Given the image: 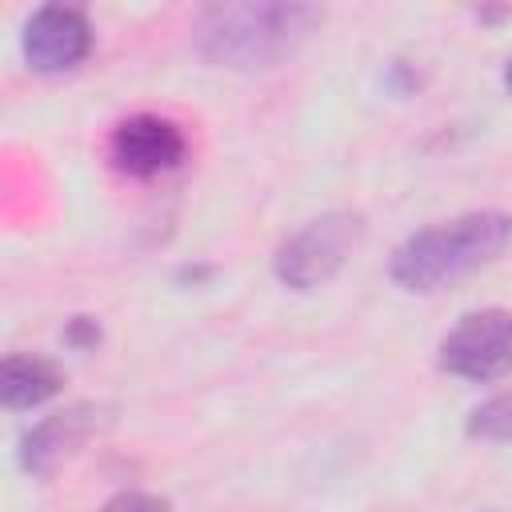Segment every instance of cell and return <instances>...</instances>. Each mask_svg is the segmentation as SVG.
Here are the masks:
<instances>
[{"mask_svg":"<svg viewBox=\"0 0 512 512\" xmlns=\"http://www.w3.org/2000/svg\"><path fill=\"white\" fill-rule=\"evenodd\" d=\"M324 8L300 0H240L212 4L192 24L196 52L232 72H268L292 60L320 28Z\"/></svg>","mask_w":512,"mask_h":512,"instance_id":"obj_1","label":"cell"},{"mask_svg":"<svg viewBox=\"0 0 512 512\" xmlns=\"http://www.w3.org/2000/svg\"><path fill=\"white\" fill-rule=\"evenodd\" d=\"M512 244V216L508 212H464L456 220L432 224L412 232L392 252V280L404 292H436L484 264H492Z\"/></svg>","mask_w":512,"mask_h":512,"instance_id":"obj_2","label":"cell"},{"mask_svg":"<svg viewBox=\"0 0 512 512\" xmlns=\"http://www.w3.org/2000/svg\"><path fill=\"white\" fill-rule=\"evenodd\" d=\"M360 240H364L360 212H324L276 248L272 272L280 284H288L296 292H312V288L328 284L348 264V256L360 248Z\"/></svg>","mask_w":512,"mask_h":512,"instance_id":"obj_3","label":"cell"},{"mask_svg":"<svg viewBox=\"0 0 512 512\" xmlns=\"http://www.w3.org/2000/svg\"><path fill=\"white\" fill-rule=\"evenodd\" d=\"M440 368L460 380H500L512 372V312L480 308L440 340Z\"/></svg>","mask_w":512,"mask_h":512,"instance_id":"obj_4","label":"cell"},{"mask_svg":"<svg viewBox=\"0 0 512 512\" xmlns=\"http://www.w3.org/2000/svg\"><path fill=\"white\" fill-rule=\"evenodd\" d=\"M112 416H116V408L112 404H96V400H80V404H68L60 412L44 416L40 424H32L20 436V468L32 472V476L56 472L92 436H100L112 424Z\"/></svg>","mask_w":512,"mask_h":512,"instance_id":"obj_5","label":"cell"},{"mask_svg":"<svg viewBox=\"0 0 512 512\" xmlns=\"http://www.w3.org/2000/svg\"><path fill=\"white\" fill-rule=\"evenodd\" d=\"M24 60L40 76L76 68L92 52V24L72 4H44L24 24Z\"/></svg>","mask_w":512,"mask_h":512,"instance_id":"obj_6","label":"cell"},{"mask_svg":"<svg viewBox=\"0 0 512 512\" xmlns=\"http://www.w3.org/2000/svg\"><path fill=\"white\" fill-rule=\"evenodd\" d=\"M108 156L124 176L152 180V176H164L184 164L188 140H184L180 124L144 112V116H128L124 124H116V132L108 140Z\"/></svg>","mask_w":512,"mask_h":512,"instance_id":"obj_7","label":"cell"},{"mask_svg":"<svg viewBox=\"0 0 512 512\" xmlns=\"http://www.w3.org/2000/svg\"><path fill=\"white\" fill-rule=\"evenodd\" d=\"M60 384H64L60 368L44 356H8L0 364V400L12 412H24V408L52 400L60 392Z\"/></svg>","mask_w":512,"mask_h":512,"instance_id":"obj_8","label":"cell"},{"mask_svg":"<svg viewBox=\"0 0 512 512\" xmlns=\"http://www.w3.org/2000/svg\"><path fill=\"white\" fill-rule=\"evenodd\" d=\"M468 436H480V440H512V392H500V396L484 400L480 408H472Z\"/></svg>","mask_w":512,"mask_h":512,"instance_id":"obj_9","label":"cell"},{"mask_svg":"<svg viewBox=\"0 0 512 512\" xmlns=\"http://www.w3.org/2000/svg\"><path fill=\"white\" fill-rule=\"evenodd\" d=\"M100 512H172V504L156 492H116Z\"/></svg>","mask_w":512,"mask_h":512,"instance_id":"obj_10","label":"cell"},{"mask_svg":"<svg viewBox=\"0 0 512 512\" xmlns=\"http://www.w3.org/2000/svg\"><path fill=\"white\" fill-rule=\"evenodd\" d=\"M64 340H68L72 348L88 352V348H96V344H100V324H96L92 316H72V320H68V332H64Z\"/></svg>","mask_w":512,"mask_h":512,"instance_id":"obj_11","label":"cell"},{"mask_svg":"<svg viewBox=\"0 0 512 512\" xmlns=\"http://www.w3.org/2000/svg\"><path fill=\"white\" fill-rule=\"evenodd\" d=\"M504 88H508V96H512V60H508V68H504Z\"/></svg>","mask_w":512,"mask_h":512,"instance_id":"obj_12","label":"cell"}]
</instances>
